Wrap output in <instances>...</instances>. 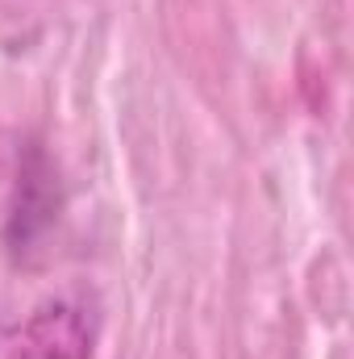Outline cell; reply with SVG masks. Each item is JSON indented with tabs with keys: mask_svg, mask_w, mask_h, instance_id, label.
<instances>
[{
	"mask_svg": "<svg viewBox=\"0 0 354 359\" xmlns=\"http://www.w3.org/2000/svg\"><path fill=\"white\" fill-rule=\"evenodd\" d=\"M13 359H92L84 322L67 305H46L17 339Z\"/></svg>",
	"mask_w": 354,
	"mask_h": 359,
	"instance_id": "1",
	"label": "cell"
}]
</instances>
